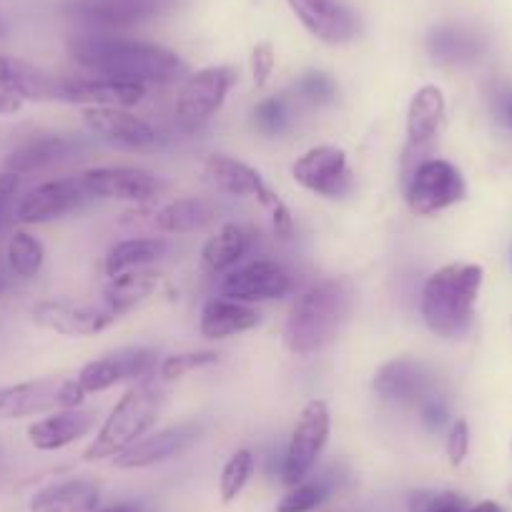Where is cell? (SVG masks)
<instances>
[{
  "label": "cell",
  "mask_w": 512,
  "mask_h": 512,
  "mask_svg": "<svg viewBox=\"0 0 512 512\" xmlns=\"http://www.w3.org/2000/svg\"><path fill=\"white\" fill-rule=\"evenodd\" d=\"M73 61L98 78L128 83H171L181 76L179 56L156 43L131 41L111 33H83L68 41Z\"/></svg>",
  "instance_id": "6da1fadb"
},
{
  "label": "cell",
  "mask_w": 512,
  "mask_h": 512,
  "mask_svg": "<svg viewBox=\"0 0 512 512\" xmlns=\"http://www.w3.org/2000/svg\"><path fill=\"white\" fill-rule=\"evenodd\" d=\"M352 312V287L347 279H324L294 299L289 309L284 344L297 357L327 347Z\"/></svg>",
  "instance_id": "7a4b0ae2"
},
{
  "label": "cell",
  "mask_w": 512,
  "mask_h": 512,
  "mask_svg": "<svg viewBox=\"0 0 512 512\" xmlns=\"http://www.w3.org/2000/svg\"><path fill=\"white\" fill-rule=\"evenodd\" d=\"M482 287V267L447 264L437 269L422 287L420 312L427 329L442 339H457L472 327L477 294Z\"/></svg>",
  "instance_id": "3957f363"
},
{
  "label": "cell",
  "mask_w": 512,
  "mask_h": 512,
  "mask_svg": "<svg viewBox=\"0 0 512 512\" xmlns=\"http://www.w3.org/2000/svg\"><path fill=\"white\" fill-rule=\"evenodd\" d=\"M161 402H164V392H161V384L154 377L131 384L126 395L113 405L111 415L106 417L96 440L88 445L83 457L88 462H98L106 460V457H116L118 452L134 445L156 422Z\"/></svg>",
  "instance_id": "277c9868"
},
{
  "label": "cell",
  "mask_w": 512,
  "mask_h": 512,
  "mask_svg": "<svg viewBox=\"0 0 512 512\" xmlns=\"http://www.w3.org/2000/svg\"><path fill=\"white\" fill-rule=\"evenodd\" d=\"M86 400V390L78 379H31L0 387V420L46 415L58 410H76Z\"/></svg>",
  "instance_id": "5b68a950"
},
{
  "label": "cell",
  "mask_w": 512,
  "mask_h": 512,
  "mask_svg": "<svg viewBox=\"0 0 512 512\" xmlns=\"http://www.w3.org/2000/svg\"><path fill=\"white\" fill-rule=\"evenodd\" d=\"M329 430H332V417H329L327 402H307V407L299 415L282 462V477L289 487L302 482L312 472V467L317 465L319 455H322L324 445L329 440Z\"/></svg>",
  "instance_id": "8992f818"
},
{
  "label": "cell",
  "mask_w": 512,
  "mask_h": 512,
  "mask_svg": "<svg viewBox=\"0 0 512 512\" xmlns=\"http://www.w3.org/2000/svg\"><path fill=\"white\" fill-rule=\"evenodd\" d=\"M236 81V73L229 66L201 68L194 76L186 78L184 88L176 98V121L184 131L204 126L211 116L226 101V93L231 91Z\"/></svg>",
  "instance_id": "52a82bcc"
},
{
  "label": "cell",
  "mask_w": 512,
  "mask_h": 512,
  "mask_svg": "<svg viewBox=\"0 0 512 512\" xmlns=\"http://www.w3.org/2000/svg\"><path fill=\"white\" fill-rule=\"evenodd\" d=\"M465 191V181L450 161L427 159L407 186V206L415 216H432L465 199Z\"/></svg>",
  "instance_id": "ba28073f"
},
{
  "label": "cell",
  "mask_w": 512,
  "mask_h": 512,
  "mask_svg": "<svg viewBox=\"0 0 512 512\" xmlns=\"http://www.w3.org/2000/svg\"><path fill=\"white\" fill-rule=\"evenodd\" d=\"M31 317L38 327L63 337H93L111 327L118 314L106 304L96 307L76 299H43L31 309Z\"/></svg>",
  "instance_id": "9c48e42d"
},
{
  "label": "cell",
  "mask_w": 512,
  "mask_h": 512,
  "mask_svg": "<svg viewBox=\"0 0 512 512\" xmlns=\"http://www.w3.org/2000/svg\"><path fill=\"white\" fill-rule=\"evenodd\" d=\"M156 369V352L146 347H128L118 352H108L93 359L78 372V382L86 395H98L121 382H141L151 377Z\"/></svg>",
  "instance_id": "30bf717a"
},
{
  "label": "cell",
  "mask_w": 512,
  "mask_h": 512,
  "mask_svg": "<svg viewBox=\"0 0 512 512\" xmlns=\"http://www.w3.org/2000/svg\"><path fill=\"white\" fill-rule=\"evenodd\" d=\"M292 176L299 186L327 199L347 194L352 189V171H349L347 154L337 146H314L297 159L292 166Z\"/></svg>",
  "instance_id": "8fae6325"
},
{
  "label": "cell",
  "mask_w": 512,
  "mask_h": 512,
  "mask_svg": "<svg viewBox=\"0 0 512 512\" xmlns=\"http://www.w3.org/2000/svg\"><path fill=\"white\" fill-rule=\"evenodd\" d=\"M91 194L83 186L81 176L71 179H53L28 191L16 206V219L21 224H46V221L61 219L71 211L81 209Z\"/></svg>",
  "instance_id": "7c38bea8"
},
{
  "label": "cell",
  "mask_w": 512,
  "mask_h": 512,
  "mask_svg": "<svg viewBox=\"0 0 512 512\" xmlns=\"http://www.w3.org/2000/svg\"><path fill=\"white\" fill-rule=\"evenodd\" d=\"M289 292H292V277L287 269L269 259L246 264L221 282V294L241 304L272 302L287 297Z\"/></svg>",
  "instance_id": "4fadbf2b"
},
{
  "label": "cell",
  "mask_w": 512,
  "mask_h": 512,
  "mask_svg": "<svg viewBox=\"0 0 512 512\" xmlns=\"http://www.w3.org/2000/svg\"><path fill=\"white\" fill-rule=\"evenodd\" d=\"M201 435L199 422H181V425L166 427V430L154 432L149 437H141L134 445L126 447L113 457V465L121 470H141V467H151L156 462L171 460V457L181 455L189 450Z\"/></svg>",
  "instance_id": "5bb4252c"
},
{
  "label": "cell",
  "mask_w": 512,
  "mask_h": 512,
  "mask_svg": "<svg viewBox=\"0 0 512 512\" xmlns=\"http://www.w3.org/2000/svg\"><path fill=\"white\" fill-rule=\"evenodd\" d=\"M83 186L91 194V199H111V201H131V204H146L159 191V181L144 169H88L81 174Z\"/></svg>",
  "instance_id": "9a60e30c"
},
{
  "label": "cell",
  "mask_w": 512,
  "mask_h": 512,
  "mask_svg": "<svg viewBox=\"0 0 512 512\" xmlns=\"http://www.w3.org/2000/svg\"><path fill=\"white\" fill-rule=\"evenodd\" d=\"M0 91L16 93L23 101H66V78L0 53Z\"/></svg>",
  "instance_id": "2e32d148"
},
{
  "label": "cell",
  "mask_w": 512,
  "mask_h": 512,
  "mask_svg": "<svg viewBox=\"0 0 512 512\" xmlns=\"http://www.w3.org/2000/svg\"><path fill=\"white\" fill-rule=\"evenodd\" d=\"M304 28L329 46H339L357 36V21L339 0H287Z\"/></svg>",
  "instance_id": "e0dca14e"
},
{
  "label": "cell",
  "mask_w": 512,
  "mask_h": 512,
  "mask_svg": "<svg viewBox=\"0 0 512 512\" xmlns=\"http://www.w3.org/2000/svg\"><path fill=\"white\" fill-rule=\"evenodd\" d=\"M83 123L91 134L113 141V144L131 146V149H144V146L156 144V131L151 128V123L134 116L126 108L88 106L83 111Z\"/></svg>",
  "instance_id": "ac0fdd59"
},
{
  "label": "cell",
  "mask_w": 512,
  "mask_h": 512,
  "mask_svg": "<svg viewBox=\"0 0 512 512\" xmlns=\"http://www.w3.org/2000/svg\"><path fill=\"white\" fill-rule=\"evenodd\" d=\"M96 417V410H83V407L48 412V417L36 420L28 427V440L41 452L63 450V447L86 437L93 430V425H96Z\"/></svg>",
  "instance_id": "d6986e66"
},
{
  "label": "cell",
  "mask_w": 512,
  "mask_h": 512,
  "mask_svg": "<svg viewBox=\"0 0 512 512\" xmlns=\"http://www.w3.org/2000/svg\"><path fill=\"white\" fill-rule=\"evenodd\" d=\"M430 374L415 359H392L374 377V392L395 405H415L427 397Z\"/></svg>",
  "instance_id": "ffe728a7"
},
{
  "label": "cell",
  "mask_w": 512,
  "mask_h": 512,
  "mask_svg": "<svg viewBox=\"0 0 512 512\" xmlns=\"http://www.w3.org/2000/svg\"><path fill=\"white\" fill-rule=\"evenodd\" d=\"M146 98V86L113 78H66V103L98 108H131Z\"/></svg>",
  "instance_id": "44dd1931"
},
{
  "label": "cell",
  "mask_w": 512,
  "mask_h": 512,
  "mask_svg": "<svg viewBox=\"0 0 512 512\" xmlns=\"http://www.w3.org/2000/svg\"><path fill=\"white\" fill-rule=\"evenodd\" d=\"M101 485L93 480H66L43 487L31 500V512H98Z\"/></svg>",
  "instance_id": "7402d4cb"
},
{
  "label": "cell",
  "mask_w": 512,
  "mask_h": 512,
  "mask_svg": "<svg viewBox=\"0 0 512 512\" xmlns=\"http://www.w3.org/2000/svg\"><path fill=\"white\" fill-rule=\"evenodd\" d=\"M259 324V314L246 304L234 302V299L216 297L209 299L201 309L199 332L206 339H226L234 334L249 332Z\"/></svg>",
  "instance_id": "603a6c76"
},
{
  "label": "cell",
  "mask_w": 512,
  "mask_h": 512,
  "mask_svg": "<svg viewBox=\"0 0 512 512\" xmlns=\"http://www.w3.org/2000/svg\"><path fill=\"white\" fill-rule=\"evenodd\" d=\"M204 174L216 189L229 196H239V199L241 196H256L259 199L264 194V189H267L259 171L251 169L244 161L231 159V156L224 154L209 156L204 164Z\"/></svg>",
  "instance_id": "cb8c5ba5"
},
{
  "label": "cell",
  "mask_w": 512,
  "mask_h": 512,
  "mask_svg": "<svg viewBox=\"0 0 512 512\" xmlns=\"http://www.w3.org/2000/svg\"><path fill=\"white\" fill-rule=\"evenodd\" d=\"M445 118V96L437 86H422L407 108V139L410 146H427L440 131Z\"/></svg>",
  "instance_id": "d4e9b609"
},
{
  "label": "cell",
  "mask_w": 512,
  "mask_h": 512,
  "mask_svg": "<svg viewBox=\"0 0 512 512\" xmlns=\"http://www.w3.org/2000/svg\"><path fill=\"white\" fill-rule=\"evenodd\" d=\"M73 144L63 136H33V139L23 141L16 151L6 159V171L11 174H33V171L46 169L53 161L68 156Z\"/></svg>",
  "instance_id": "484cf974"
},
{
  "label": "cell",
  "mask_w": 512,
  "mask_h": 512,
  "mask_svg": "<svg viewBox=\"0 0 512 512\" xmlns=\"http://www.w3.org/2000/svg\"><path fill=\"white\" fill-rule=\"evenodd\" d=\"M251 246L249 231L241 224H224L219 229V234L211 236L206 241L204 251H201V262L204 269L211 274H219L231 269L234 264H239L246 256Z\"/></svg>",
  "instance_id": "4316f807"
},
{
  "label": "cell",
  "mask_w": 512,
  "mask_h": 512,
  "mask_svg": "<svg viewBox=\"0 0 512 512\" xmlns=\"http://www.w3.org/2000/svg\"><path fill=\"white\" fill-rule=\"evenodd\" d=\"M166 249H169L166 239H156V236L121 241V244H116L108 251L106 262H103L106 277L113 279L123 272H131V269H144L146 264L159 262L161 256L166 254Z\"/></svg>",
  "instance_id": "83f0119b"
},
{
  "label": "cell",
  "mask_w": 512,
  "mask_h": 512,
  "mask_svg": "<svg viewBox=\"0 0 512 512\" xmlns=\"http://www.w3.org/2000/svg\"><path fill=\"white\" fill-rule=\"evenodd\" d=\"M156 287H159V274L144 272V269H131V272L118 274V277L108 282L103 299H106L108 309L121 314L134 309L144 299H149L156 292Z\"/></svg>",
  "instance_id": "f1b7e54d"
},
{
  "label": "cell",
  "mask_w": 512,
  "mask_h": 512,
  "mask_svg": "<svg viewBox=\"0 0 512 512\" xmlns=\"http://www.w3.org/2000/svg\"><path fill=\"white\" fill-rule=\"evenodd\" d=\"M211 219V206L204 199H176L166 204L164 209L156 211L154 226L164 234H186V231L201 229Z\"/></svg>",
  "instance_id": "f546056e"
},
{
  "label": "cell",
  "mask_w": 512,
  "mask_h": 512,
  "mask_svg": "<svg viewBox=\"0 0 512 512\" xmlns=\"http://www.w3.org/2000/svg\"><path fill=\"white\" fill-rule=\"evenodd\" d=\"M43 259H46V249L36 236L28 234V231H16L11 236V241H8V267L16 277L33 279L41 272Z\"/></svg>",
  "instance_id": "4dcf8cb0"
},
{
  "label": "cell",
  "mask_w": 512,
  "mask_h": 512,
  "mask_svg": "<svg viewBox=\"0 0 512 512\" xmlns=\"http://www.w3.org/2000/svg\"><path fill=\"white\" fill-rule=\"evenodd\" d=\"M251 472H254V455L249 450H236L234 455L226 460L224 470L219 477V495L221 502H234L236 497L244 492L246 482L251 480Z\"/></svg>",
  "instance_id": "1f68e13d"
},
{
  "label": "cell",
  "mask_w": 512,
  "mask_h": 512,
  "mask_svg": "<svg viewBox=\"0 0 512 512\" xmlns=\"http://www.w3.org/2000/svg\"><path fill=\"white\" fill-rule=\"evenodd\" d=\"M329 497L327 480H302L289 487L287 495L279 500L277 512H312Z\"/></svg>",
  "instance_id": "d6a6232c"
},
{
  "label": "cell",
  "mask_w": 512,
  "mask_h": 512,
  "mask_svg": "<svg viewBox=\"0 0 512 512\" xmlns=\"http://www.w3.org/2000/svg\"><path fill=\"white\" fill-rule=\"evenodd\" d=\"M430 51L442 61H465V58L477 56V41L462 31L442 28L430 36Z\"/></svg>",
  "instance_id": "836d02e7"
},
{
  "label": "cell",
  "mask_w": 512,
  "mask_h": 512,
  "mask_svg": "<svg viewBox=\"0 0 512 512\" xmlns=\"http://www.w3.org/2000/svg\"><path fill=\"white\" fill-rule=\"evenodd\" d=\"M219 362V354L209 352H184V354H171L164 362L159 364V374L164 382H174V379L186 377L189 372H196L201 367H211V364Z\"/></svg>",
  "instance_id": "e575fe53"
},
{
  "label": "cell",
  "mask_w": 512,
  "mask_h": 512,
  "mask_svg": "<svg viewBox=\"0 0 512 512\" xmlns=\"http://www.w3.org/2000/svg\"><path fill=\"white\" fill-rule=\"evenodd\" d=\"M256 128L267 136L284 134L289 128V108L282 98H267L256 106L254 111Z\"/></svg>",
  "instance_id": "d590c367"
},
{
  "label": "cell",
  "mask_w": 512,
  "mask_h": 512,
  "mask_svg": "<svg viewBox=\"0 0 512 512\" xmlns=\"http://www.w3.org/2000/svg\"><path fill=\"white\" fill-rule=\"evenodd\" d=\"M465 497L457 492H415L410 500V512H465Z\"/></svg>",
  "instance_id": "8d00e7d4"
},
{
  "label": "cell",
  "mask_w": 512,
  "mask_h": 512,
  "mask_svg": "<svg viewBox=\"0 0 512 512\" xmlns=\"http://www.w3.org/2000/svg\"><path fill=\"white\" fill-rule=\"evenodd\" d=\"M297 91L302 93L307 101L327 103V101H332V96H334V81L327 76V73H319V71L304 73L297 83Z\"/></svg>",
  "instance_id": "74e56055"
},
{
  "label": "cell",
  "mask_w": 512,
  "mask_h": 512,
  "mask_svg": "<svg viewBox=\"0 0 512 512\" xmlns=\"http://www.w3.org/2000/svg\"><path fill=\"white\" fill-rule=\"evenodd\" d=\"M259 201H262V204L272 211V224H274V231H277V236L289 239V236H292V229H294L292 211H289V206L284 204V201L279 199L272 189H269V186L264 189V194L259 196Z\"/></svg>",
  "instance_id": "f35d334b"
},
{
  "label": "cell",
  "mask_w": 512,
  "mask_h": 512,
  "mask_svg": "<svg viewBox=\"0 0 512 512\" xmlns=\"http://www.w3.org/2000/svg\"><path fill=\"white\" fill-rule=\"evenodd\" d=\"M274 66H277V56H274L272 43H256L254 51H251V76H254L256 86H267Z\"/></svg>",
  "instance_id": "ab89813d"
},
{
  "label": "cell",
  "mask_w": 512,
  "mask_h": 512,
  "mask_svg": "<svg viewBox=\"0 0 512 512\" xmlns=\"http://www.w3.org/2000/svg\"><path fill=\"white\" fill-rule=\"evenodd\" d=\"M470 452V427L465 420H457L450 427V435H447V457H450V465H462Z\"/></svg>",
  "instance_id": "60d3db41"
},
{
  "label": "cell",
  "mask_w": 512,
  "mask_h": 512,
  "mask_svg": "<svg viewBox=\"0 0 512 512\" xmlns=\"http://www.w3.org/2000/svg\"><path fill=\"white\" fill-rule=\"evenodd\" d=\"M18 186H21V176L11 174V171H3V174H0V224H3V216L8 214L13 199H16Z\"/></svg>",
  "instance_id": "b9f144b4"
},
{
  "label": "cell",
  "mask_w": 512,
  "mask_h": 512,
  "mask_svg": "<svg viewBox=\"0 0 512 512\" xmlns=\"http://www.w3.org/2000/svg\"><path fill=\"white\" fill-rule=\"evenodd\" d=\"M422 422L427 425V430L437 432L447 422V410L440 400L435 397H425L422 400Z\"/></svg>",
  "instance_id": "7bdbcfd3"
},
{
  "label": "cell",
  "mask_w": 512,
  "mask_h": 512,
  "mask_svg": "<svg viewBox=\"0 0 512 512\" xmlns=\"http://www.w3.org/2000/svg\"><path fill=\"white\" fill-rule=\"evenodd\" d=\"M495 111H497V116H500V121L505 123L507 128H512V91H505L497 96Z\"/></svg>",
  "instance_id": "ee69618b"
},
{
  "label": "cell",
  "mask_w": 512,
  "mask_h": 512,
  "mask_svg": "<svg viewBox=\"0 0 512 512\" xmlns=\"http://www.w3.org/2000/svg\"><path fill=\"white\" fill-rule=\"evenodd\" d=\"M23 98H18L16 93L0 91V116H11V113L21 111Z\"/></svg>",
  "instance_id": "f6af8a7d"
},
{
  "label": "cell",
  "mask_w": 512,
  "mask_h": 512,
  "mask_svg": "<svg viewBox=\"0 0 512 512\" xmlns=\"http://www.w3.org/2000/svg\"><path fill=\"white\" fill-rule=\"evenodd\" d=\"M465 512H502V510H500V505H497V502L485 500V502H477L475 507H467Z\"/></svg>",
  "instance_id": "bcb514c9"
},
{
  "label": "cell",
  "mask_w": 512,
  "mask_h": 512,
  "mask_svg": "<svg viewBox=\"0 0 512 512\" xmlns=\"http://www.w3.org/2000/svg\"><path fill=\"white\" fill-rule=\"evenodd\" d=\"M98 512H136V510L131 505H111V507H103V510Z\"/></svg>",
  "instance_id": "7dc6e473"
},
{
  "label": "cell",
  "mask_w": 512,
  "mask_h": 512,
  "mask_svg": "<svg viewBox=\"0 0 512 512\" xmlns=\"http://www.w3.org/2000/svg\"><path fill=\"white\" fill-rule=\"evenodd\" d=\"M6 289H8L6 277H0V297H3V292H6Z\"/></svg>",
  "instance_id": "c3c4849f"
},
{
  "label": "cell",
  "mask_w": 512,
  "mask_h": 512,
  "mask_svg": "<svg viewBox=\"0 0 512 512\" xmlns=\"http://www.w3.org/2000/svg\"><path fill=\"white\" fill-rule=\"evenodd\" d=\"M0 33H3V26H0Z\"/></svg>",
  "instance_id": "681fc988"
}]
</instances>
